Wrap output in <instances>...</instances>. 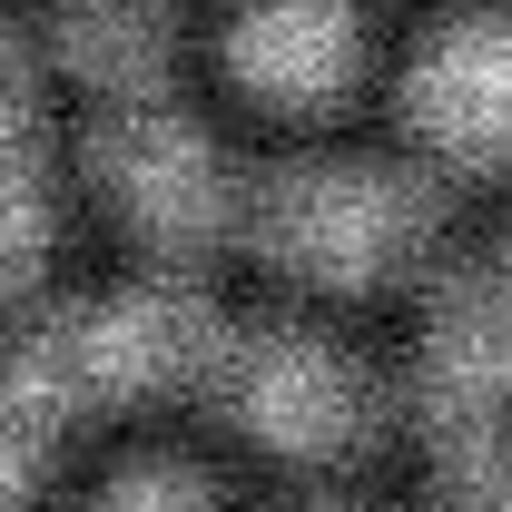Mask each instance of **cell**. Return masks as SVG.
<instances>
[{
	"label": "cell",
	"instance_id": "obj_1",
	"mask_svg": "<svg viewBox=\"0 0 512 512\" xmlns=\"http://www.w3.org/2000/svg\"><path fill=\"white\" fill-rule=\"evenodd\" d=\"M256 237L306 276H375L424 237V188L375 158H296L256 188Z\"/></svg>",
	"mask_w": 512,
	"mask_h": 512
},
{
	"label": "cell",
	"instance_id": "obj_2",
	"mask_svg": "<svg viewBox=\"0 0 512 512\" xmlns=\"http://www.w3.org/2000/svg\"><path fill=\"white\" fill-rule=\"evenodd\" d=\"M197 384L247 434H266L276 453H325V444H345L355 414H365L355 375L325 355L316 335H296V325H207Z\"/></svg>",
	"mask_w": 512,
	"mask_h": 512
},
{
	"label": "cell",
	"instance_id": "obj_3",
	"mask_svg": "<svg viewBox=\"0 0 512 512\" xmlns=\"http://www.w3.org/2000/svg\"><path fill=\"white\" fill-rule=\"evenodd\" d=\"M89 168H99V188L119 197V217L138 237H158V247L217 237L227 207H237V178L207 148V128H188L178 109H158V99H119L109 119L89 128Z\"/></svg>",
	"mask_w": 512,
	"mask_h": 512
},
{
	"label": "cell",
	"instance_id": "obj_4",
	"mask_svg": "<svg viewBox=\"0 0 512 512\" xmlns=\"http://www.w3.org/2000/svg\"><path fill=\"white\" fill-rule=\"evenodd\" d=\"M503 394H512V247L444 276L434 325H424V365H414V404L444 444L493 434Z\"/></svg>",
	"mask_w": 512,
	"mask_h": 512
},
{
	"label": "cell",
	"instance_id": "obj_5",
	"mask_svg": "<svg viewBox=\"0 0 512 512\" xmlns=\"http://www.w3.org/2000/svg\"><path fill=\"white\" fill-rule=\"evenodd\" d=\"M404 109L444 158H503L512 148V20L453 10L404 79Z\"/></svg>",
	"mask_w": 512,
	"mask_h": 512
},
{
	"label": "cell",
	"instance_id": "obj_6",
	"mask_svg": "<svg viewBox=\"0 0 512 512\" xmlns=\"http://www.w3.org/2000/svg\"><path fill=\"white\" fill-rule=\"evenodd\" d=\"M227 60H237V79L276 89V99H316L355 60V10L345 0H247L227 30Z\"/></svg>",
	"mask_w": 512,
	"mask_h": 512
},
{
	"label": "cell",
	"instance_id": "obj_7",
	"mask_svg": "<svg viewBox=\"0 0 512 512\" xmlns=\"http://www.w3.org/2000/svg\"><path fill=\"white\" fill-rule=\"evenodd\" d=\"M50 30H60V60L99 89H148L168 60V0H50Z\"/></svg>",
	"mask_w": 512,
	"mask_h": 512
},
{
	"label": "cell",
	"instance_id": "obj_8",
	"mask_svg": "<svg viewBox=\"0 0 512 512\" xmlns=\"http://www.w3.org/2000/svg\"><path fill=\"white\" fill-rule=\"evenodd\" d=\"M30 247H40V158H30V79H20V40L0 30V286H20Z\"/></svg>",
	"mask_w": 512,
	"mask_h": 512
},
{
	"label": "cell",
	"instance_id": "obj_9",
	"mask_svg": "<svg viewBox=\"0 0 512 512\" xmlns=\"http://www.w3.org/2000/svg\"><path fill=\"white\" fill-rule=\"evenodd\" d=\"M444 512H512V444L503 434L444 444Z\"/></svg>",
	"mask_w": 512,
	"mask_h": 512
},
{
	"label": "cell",
	"instance_id": "obj_10",
	"mask_svg": "<svg viewBox=\"0 0 512 512\" xmlns=\"http://www.w3.org/2000/svg\"><path fill=\"white\" fill-rule=\"evenodd\" d=\"M99 512H207V493H197L188 473H128Z\"/></svg>",
	"mask_w": 512,
	"mask_h": 512
}]
</instances>
